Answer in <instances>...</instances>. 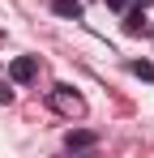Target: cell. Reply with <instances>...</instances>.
<instances>
[{
    "label": "cell",
    "instance_id": "cell-5",
    "mask_svg": "<svg viewBox=\"0 0 154 158\" xmlns=\"http://www.w3.org/2000/svg\"><path fill=\"white\" fill-rule=\"evenodd\" d=\"M47 4L60 13V17H73V22L81 17V4H77V0H47Z\"/></svg>",
    "mask_w": 154,
    "mask_h": 158
},
{
    "label": "cell",
    "instance_id": "cell-7",
    "mask_svg": "<svg viewBox=\"0 0 154 158\" xmlns=\"http://www.w3.org/2000/svg\"><path fill=\"white\" fill-rule=\"evenodd\" d=\"M0 103H13V85L9 81H0Z\"/></svg>",
    "mask_w": 154,
    "mask_h": 158
},
{
    "label": "cell",
    "instance_id": "cell-2",
    "mask_svg": "<svg viewBox=\"0 0 154 158\" xmlns=\"http://www.w3.org/2000/svg\"><path fill=\"white\" fill-rule=\"evenodd\" d=\"M9 77L22 81V85H26V81H34V77H39V60H34V56H17V60L9 64Z\"/></svg>",
    "mask_w": 154,
    "mask_h": 158
},
{
    "label": "cell",
    "instance_id": "cell-6",
    "mask_svg": "<svg viewBox=\"0 0 154 158\" xmlns=\"http://www.w3.org/2000/svg\"><path fill=\"white\" fill-rule=\"evenodd\" d=\"M133 73H137V77H146V81H154V64H146V60H137V64H133Z\"/></svg>",
    "mask_w": 154,
    "mask_h": 158
},
{
    "label": "cell",
    "instance_id": "cell-8",
    "mask_svg": "<svg viewBox=\"0 0 154 158\" xmlns=\"http://www.w3.org/2000/svg\"><path fill=\"white\" fill-rule=\"evenodd\" d=\"M107 4H111V9H128V0H107Z\"/></svg>",
    "mask_w": 154,
    "mask_h": 158
},
{
    "label": "cell",
    "instance_id": "cell-1",
    "mask_svg": "<svg viewBox=\"0 0 154 158\" xmlns=\"http://www.w3.org/2000/svg\"><path fill=\"white\" fill-rule=\"evenodd\" d=\"M47 107L56 111V115H64V120H81V115H86V98L77 94L73 85H56V90L47 94Z\"/></svg>",
    "mask_w": 154,
    "mask_h": 158
},
{
    "label": "cell",
    "instance_id": "cell-3",
    "mask_svg": "<svg viewBox=\"0 0 154 158\" xmlns=\"http://www.w3.org/2000/svg\"><path fill=\"white\" fill-rule=\"evenodd\" d=\"M94 145H99V137H94L90 128H77V132L64 137V150H94Z\"/></svg>",
    "mask_w": 154,
    "mask_h": 158
},
{
    "label": "cell",
    "instance_id": "cell-4",
    "mask_svg": "<svg viewBox=\"0 0 154 158\" xmlns=\"http://www.w3.org/2000/svg\"><path fill=\"white\" fill-rule=\"evenodd\" d=\"M124 34H150V22H146V13L141 9H133V13H124Z\"/></svg>",
    "mask_w": 154,
    "mask_h": 158
}]
</instances>
